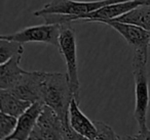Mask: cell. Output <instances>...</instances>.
I'll use <instances>...</instances> for the list:
<instances>
[{"instance_id": "6da1fadb", "label": "cell", "mask_w": 150, "mask_h": 140, "mask_svg": "<svg viewBox=\"0 0 150 140\" xmlns=\"http://www.w3.org/2000/svg\"><path fill=\"white\" fill-rule=\"evenodd\" d=\"M148 47L133 49V75L135 81V109L134 118L139 131H145L147 127V113L149 106V83H148Z\"/></svg>"}, {"instance_id": "7a4b0ae2", "label": "cell", "mask_w": 150, "mask_h": 140, "mask_svg": "<svg viewBox=\"0 0 150 140\" xmlns=\"http://www.w3.org/2000/svg\"><path fill=\"white\" fill-rule=\"evenodd\" d=\"M73 98L67 74L44 72L42 101L56 111L68 129H72L69 122V111Z\"/></svg>"}, {"instance_id": "3957f363", "label": "cell", "mask_w": 150, "mask_h": 140, "mask_svg": "<svg viewBox=\"0 0 150 140\" xmlns=\"http://www.w3.org/2000/svg\"><path fill=\"white\" fill-rule=\"evenodd\" d=\"M72 23H64L61 25L59 50L67 68V77L72 95L78 103H80V81L78 76L77 64V44L75 30L71 26Z\"/></svg>"}, {"instance_id": "277c9868", "label": "cell", "mask_w": 150, "mask_h": 140, "mask_svg": "<svg viewBox=\"0 0 150 140\" xmlns=\"http://www.w3.org/2000/svg\"><path fill=\"white\" fill-rule=\"evenodd\" d=\"M29 139H84L73 129H68L57 113L44 104Z\"/></svg>"}, {"instance_id": "5b68a950", "label": "cell", "mask_w": 150, "mask_h": 140, "mask_svg": "<svg viewBox=\"0 0 150 140\" xmlns=\"http://www.w3.org/2000/svg\"><path fill=\"white\" fill-rule=\"evenodd\" d=\"M127 0H97V1H75V0H52L44 4L42 8L34 11L33 15L41 18L43 15L57 13V15H67L69 17L86 15L92 13L105 5L115 2H121Z\"/></svg>"}, {"instance_id": "8992f818", "label": "cell", "mask_w": 150, "mask_h": 140, "mask_svg": "<svg viewBox=\"0 0 150 140\" xmlns=\"http://www.w3.org/2000/svg\"><path fill=\"white\" fill-rule=\"evenodd\" d=\"M61 25L60 24H46L38 26L27 27L16 33L9 35H2L1 39L13 40L20 43H31L39 42L59 47V38H60Z\"/></svg>"}, {"instance_id": "52a82bcc", "label": "cell", "mask_w": 150, "mask_h": 140, "mask_svg": "<svg viewBox=\"0 0 150 140\" xmlns=\"http://www.w3.org/2000/svg\"><path fill=\"white\" fill-rule=\"evenodd\" d=\"M44 72L34 71L28 72L26 71L22 76L21 80L11 89L13 95L24 100L34 102H43L42 101V85H43Z\"/></svg>"}, {"instance_id": "ba28073f", "label": "cell", "mask_w": 150, "mask_h": 140, "mask_svg": "<svg viewBox=\"0 0 150 140\" xmlns=\"http://www.w3.org/2000/svg\"><path fill=\"white\" fill-rule=\"evenodd\" d=\"M102 24L113 28L117 33H119L132 48L149 47L150 44V32L132 24L121 23L115 20H105L100 22Z\"/></svg>"}, {"instance_id": "9c48e42d", "label": "cell", "mask_w": 150, "mask_h": 140, "mask_svg": "<svg viewBox=\"0 0 150 140\" xmlns=\"http://www.w3.org/2000/svg\"><path fill=\"white\" fill-rule=\"evenodd\" d=\"M43 102H34L29 108L18 118V125L11 135L7 137L8 140H27L30 138L35 127L37 120L43 108ZM6 139V140H7Z\"/></svg>"}, {"instance_id": "30bf717a", "label": "cell", "mask_w": 150, "mask_h": 140, "mask_svg": "<svg viewBox=\"0 0 150 140\" xmlns=\"http://www.w3.org/2000/svg\"><path fill=\"white\" fill-rule=\"evenodd\" d=\"M69 122L74 131L82 136L84 139H98V130L94 121H91L79 108V103L73 98L69 111Z\"/></svg>"}, {"instance_id": "8fae6325", "label": "cell", "mask_w": 150, "mask_h": 140, "mask_svg": "<svg viewBox=\"0 0 150 140\" xmlns=\"http://www.w3.org/2000/svg\"><path fill=\"white\" fill-rule=\"evenodd\" d=\"M23 54H16L0 66V89H11L26 72L20 66Z\"/></svg>"}, {"instance_id": "7c38bea8", "label": "cell", "mask_w": 150, "mask_h": 140, "mask_svg": "<svg viewBox=\"0 0 150 140\" xmlns=\"http://www.w3.org/2000/svg\"><path fill=\"white\" fill-rule=\"evenodd\" d=\"M32 103L13 95L7 89H0V111L19 118Z\"/></svg>"}, {"instance_id": "4fadbf2b", "label": "cell", "mask_w": 150, "mask_h": 140, "mask_svg": "<svg viewBox=\"0 0 150 140\" xmlns=\"http://www.w3.org/2000/svg\"><path fill=\"white\" fill-rule=\"evenodd\" d=\"M113 20L121 23L136 25L150 32V3L139 5L125 15Z\"/></svg>"}, {"instance_id": "5bb4252c", "label": "cell", "mask_w": 150, "mask_h": 140, "mask_svg": "<svg viewBox=\"0 0 150 140\" xmlns=\"http://www.w3.org/2000/svg\"><path fill=\"white\" fill-rule=\"evenodd\" d=\"M24 46L13 40H6L0 38V64H3L16 54H23Z\"/></svg>"}, {"instance_id": "9a60e30c", "label": "cell", "mask_w": 150, "mask_h": 140, "mask_svg": "<svg viewBox=\"0 0 150 140\" xmlns=\"http://www.w3.org/2000/svg\"><path fill=\"white\" fill-rule=\"evenodd\" d=\"M18 125V118L0 111V140H6Z\"/></svg>"}, {"instance_id": "2e32d148", "label": "cell", "mask_w": 150, "mask_h": 140, "mask_svg": "<svg viewBox=\"0 0 150 140\" xmlns=\"http://www.w3.org/2000/svg\"><path fill=\"white\" fill-rule=\"evenodd\" d=\"M95 126L98 130V139H120V136H118L113 129L109 125L102 121H94Z\"/></svg>"}, {"instance_id": "e0dca14e", "label": "cell", "mask_w": 150, "mask_h": 140, "mask_svg": "<svg viewBox=\"0 0 150 140\" xmlns=\"http://www.w3.org/2000/svg\"><path fill=\"white\" fill-rule=\"evenodd\" d=\"M120 139H150V129L145 131H138L135 135H125L120 136Z\"/></svg>"}, {"instance_id": "ac0fdd59", "label": "cell", "mask_w": 150, "mask_h": 140, "mask_svg": "<svg viewBox=\"0 0 150 140\" xmlns=\"http://www.w3.org/2000/svg\"><path fill=\"white\" fill-rule=\"evenodd\" d=\"M149 46H150V44H149Z\"/></svg>"}]
</instances>
